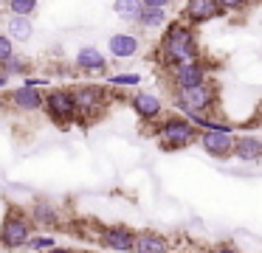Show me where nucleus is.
<instances>
[{"mask_svg": "<svg viewBox=\"0 0 262 253\" xmlns=\"http://www.w3.org/2000/svg\"><path fill=\"white\" fill-rule=\"evenodd\" d=\"M3 67H6V71H3L6 76H9V73H17V71H23V56H14V54H12L6 62H3Z\"/></svg>", "mask_w": 262, "mask_h": 253, "instance_id": "26", "label": "nucleus"}, {"mask_svg": "<svg viewBox=\"0 0 262 253\" xmlns=\"http://www.w3.org/2000/svg\"><path fill=\"white\" fill-rule=\"evenodd\" d=\"M76 67H79V71H88V73H99V71L107 67V59H104V54L99 48L85 45V48H79V54H76Z\"/></svg>", "mask_w": 262, "mask_h": 253, "instance_id": "15", "label": "nucleus"}, {"mask_svg": "<svg viewBox=\"0 0 262 253\" xmlns=\"http://www.w3.org/2000/svg\"><path fill=\"white\" fill-rule=\"evenodd\" d=\"M46 112L51 116L54 124H59V127H65V124L76 121V104H74V93L71 90H51V93L46 96Z\"/></svg>", "mask_w": 262, "mask_h": 253, "instance_id": "5", "label": "nucleus"}, {"mask_svg": "<svg viewBox=\"0 0 262 253\" xmlns=\"http://www.w3.org/2000/svg\"><path fill=\"white\" fill-rule=\"evenodd\" d=\"M34 9H37V0H9V11L12 14H34Z\"/></svg>", "mask_w": 262, "mask_h": 253, "instance_id": "22", "label": "nucleus"}, {"mask_svg": "<svg viewBox=\"0 0 262 253\" xmlns=\"http://www.w3.org/2000/svg\"><path fill=\"white\" fill-rule=\"evenodd\" d=\"M200 146L206 149V155L211 157H228L234 155V138L231 132H220V129H203L198 135Z\"/></svg>", "mask_w": 262, "mask_h": 253, "instance_id": "8", "label": "nucleus"}, {"mask_svg": "<svg viewBox=\"0 0 262 253\" xmlns=\"http://www.w3.org/2000/svg\"><path fill=\"white\" fill-rule=\"evenodd\" d=\"M206 79H209V67H206V62H200V56L169 67L172 87H192V84H200V82H206Z\"/></svg>", "mask_w": 262, "mask_h": 253, "instance_id": "7", "label": "nucleus"}, {"mask_svg": "<svg viewBox=\"0 0 262 253\" xmlns=\"http://www.w3.org/2000/svg\"><path fill=\"white\" fill-rule=\"evenodd\" d=\"M130 104L136 110V116L144 118V121H155L161 116V110H164V104H161V99L155 93H136L130 99Z\"/></svg>", "mask_w": 262, "mask_h": 253, "instance_id": "12", "label": "nucleus"}, {"mask_svg": "<svg viewBox=\"0 0 262 253\" xmlns=\"http://www.w3.org/2000/svg\"><path fill=\"white\" fill-rule=\"evenodd\" d=\"M23 84H29V87H42V84H48V79H23Z\"/></svg>", "mask_w": 262, "mask_h": 253, "instance_id": "27", "label": "nucleus"}, {"mask_svg": "<svg viewBox=\"0 0 262 253\" xmlns=\"http://www.w3.org/2000/svg\"><path fill=\"white\" fill-rule=\"evenodd\" d=\"M12 54H14V39L9 37V34H0V65H3Z\"/></svg>", "mask_w": 262, "mask_h": 253, "instance_id": "24", "label": "nucleus"}, {"mask_svg": "<svg viewBox=\"0 0 262 253\" xmlns=\"http://www.w3.org/2000/svg\"><path fill=\"white\" fill-rule=\"evenodd\" d=\"M6 82H9V76H6V73H0V90L6 87Z\"/></svg>", "mask_w": 262, "mask_h": 253, "instance_id": "29", "label": "nucleus"}, {"mask_svg": "<svg viewBox=\"0 0 262 253\" xmlns=\"http://www.w3.org/2000/svg\"><path fill=\"white\" fill-rule=\"evenodd\" d=\"M169 3H172V0H144V6H164V9Z\"/></svg>", "mask_w": 262, "mask_h": 253, "instance_id": "28", "label": "nucleus"}, {"mask_svg": "<svg viewBox=\"0 0 262 253\" xmlns=\"http://www.w3.org/2000/svg\"><path fill=\"white\" fill-rule=\"evenodd\" d=\"M113 11L116 17H121L127 22H138V17L144 11V0H113Z\"/></svg>", "mask_w": 262, "mask_h": 253, "instance_id": "18", "label": "nucleus"}, {"mask_svg": "<svg viewBox=\"0 0 262 253\" xmlns=\"http://www.w3.org/2000/svg\"><path fill=\"white\" fill-rule=\"evenodd\" d=\"M223 9L217 0H189L186 9H183V20H189L192 26H198V22H209L214 20V17H220Z\"/></svg>", "mask_w": 262, "mask_h": 253, "instance_id": "9", "label": "nucleus"}, {"mask_svg": "<svg viewBox=\"0 0 262 253\" xmlns=\"http://www.w3.org/2000/svg\"><path fill=\"white\" fill-rule=\"evenodd\" d=\"M9 104H12L14 110L34 112V110H42V104H46V96H42L37 87H29V84H23V87L12 90V96H9Z\"/></svg>", "mask_w": 262, "mask_h": 253, "instance_id": "11", "label": "nucleus"}, {"mask_svg": "<svg viewBox=\"0 0 262 253\" xmlns=\"http://www.w3.org/2000/svg\"><path fill=\"white\" fill-rule=\"evenodd\" d=\"M136 250L138 253H166L169 242L158 234H136Z\"/></svg>", "mask_w": 262, "mask_h": 253, "instance_id": "17", "label": "nucleus"}, {"mask_svg": "<svg viewBox=\"0 0 262 253\" xmlns=\"http://www.w3.org/2000/svg\"><path fill=\"white\" fill-rule=\"evenodd\" d=\"M74 104H76V121L85 124L104 110L107 96H104V90L99 87V84H85V87L74 90Z\"/></svg>", "mask_w": 262, "mask_h": 253, "instance_id": "4", "label": "nucleus"}, {"mask_svg": "<svg viewBox=\"0 0 262 253\" xmlns=\"http://www.w3.org/2000/svg\"><path fill=\"white\" fill-rule=\"evenodd\" d=\"M31 217H34V222H42V225H54L57 222V208L48 205V202H37L34 211H31Z\"/></svg>", "mask_w": 262, "mask_h": 253, "instance_id": "20", "label": "nucleus"}, {"mask_svg": "<svg viewBox=\"0 0 262 253\" xmlns=\"http://www.w3.org/2000/svg\"><path fill=\"white\" fill-rule=\"evenodd\" d=\"M138 22H141L144 28H161L166 22V9L164 6H144Z\"/></svg>", "mask_w": 262, "mask_h": 253, "instance_id": "19", "label": "nucleus"}, {"mask_svg": "<svg viewBox=\"0 0 262 253\" xmlns=\"http://www.w3.org/2000/svg\"><path fill=\"white\" fill-rule=\"evenodd\" d=\"M234 157L251 163V160H259L262 157V138L256 135H239L234 138Z\"/></svg>", "mask_w": 262, "mask_h": 253, "instance_id": "14", "label": "nucleus"}, {"mask_svg": "<svg viewBox=\"0 0 262 253\" xmlns=\"http://www.w3.org/2000/svg\"><path fill=\"white\" fill-rule=\"evenodd\" d=\"M26 247H29V250H51V247H57V242H54L51 236H34L31 234V239L26 242Z\"/></svg>", "mask_w": 262, "mask_h": 253, "instance_id": "23", "label": "nucleus"}, {"mask_svg": "<svg viewBox=\"0 0 262 253\" xmlns=\"http://www.w3.org/2000/svg\"><path fill=\"white\" fill-rule=\"evenodd\" d=\"M6 34L12 39H17V42H26V39H31V34H34V26H31V20L26 14H12V20H9V26H6Z\"/></svg>", "mask_w": 262, "mask_h": 253, "instance_id": "16", "label": "nucleus"}, {"mask_svg": "<svg viewBox=\"0 0 262 253\" xmlns=\"http://www.w3.org/2000/svg\"><path fill=\"white\" fill-rule=\"evenodd\" d=\"M155 138H158L161 149L178 152V149H183V146H189V144L198 141V127H194L186 116H169V118H164V121L158 124Z\"/></svg>", "mask_w": 262, "mask_h": 253, "instance_id": "2", "label": "nucleus"}, {"mask_svg": "<svg viewBox=\"0 0 262 253\" xmlns=\"http://www.w3.org/2000/svg\"><path fill=\"white\" fill-rule=\"evenodd\" d=\"M102 245L110 247V250H119V253L136 250V234L130 228H124V225H113V228L102 231Z\"/></svg>", "mask_w": 262, "mask_h": 253, "instance_id": "10", "label": "nucleus"}, {"mask_svg": "<svg viewBox=\"0 0 262 253\" xmlns=\"http://www.w3.org/2000/svg\"><path fill=\"white\" fill-rule=\"evenodd\" d=\"M107 48H110V54H113L116 59H130V56L138 54V48H141V45H138L136 34L121 31V34H113V37H110Z\"/></svg>", "mask_w": 262, "mask_h": 253, "instance_id": "13", "label": "nucleus"}, {"mask_svg": "<svg viewBox=\"0 0 262 253\" xmlns=\"http://www.w3.org/2000/svg\"><path fill=\"white\" fill-rule=\"evenodd\" d=\"M158 56L166 67L198 59V34H194L192 22L178 20L172 26H166L164 37H161V45H158Z\"/></svg>", "mask_w": 262, "mask_h": 253, "instance_id": "1", "label": "nucleus"}, {"mask_svg": "<svg viewBox=\"0 0 262 253\" xmlns=\"http://www.w3.org/2000/svg\"><path fill=\"white\" fill-rule=\"evenodd\" d=\"M29 239H31V222L20 214H9L0 225V245L9 247V250H17V247H26Z\"/></svg>", "mask_w": 262, "mask_h": 253, "instance_id": "6", "label": "nucleus"}, {"mask_svg": "<svg viewBox=\"0 0 262 253\" xmlns=\"http://www.w3.org/2000/svg\"><path fill=\"white\" fill-rule=\"evenodd\" d=\"M217 3H220L223 11H243V9H248L251 0H217Z\"/></svg>", "mask_w": 262, "mask_h": 253, "instance_id": "25", "label": "nucleus"}, {"mask_svg": "<svg viewBox=\"0 0 262 253\" xmlns=\"http://www.w3.org/2000/svg\"><path fill=\"white\" fill-rule=\"evenodd\" d=\"M172 101L181 112H209L217 101V87L209 79L200 84H192V87H175Z\"/></svg>", "mask_w": 262, "mask_h": 253, "instance_id": "3", "label": "nucleus"}, {"mask_svg": "<svg viewBox=\"0 0 262 253\" xmlns=\"http://www.w3.org/2000/svg\"><path fill=\"white\" fill-rule=\"evenodd\" d=\"M107 82L113 84V87H136V84L141 82V76H138V73H116Z\"/></svg>", "mask_w": 262, "mask_h": 253, "instance_id": "21", "label": "nucleus"}]
</instances>
